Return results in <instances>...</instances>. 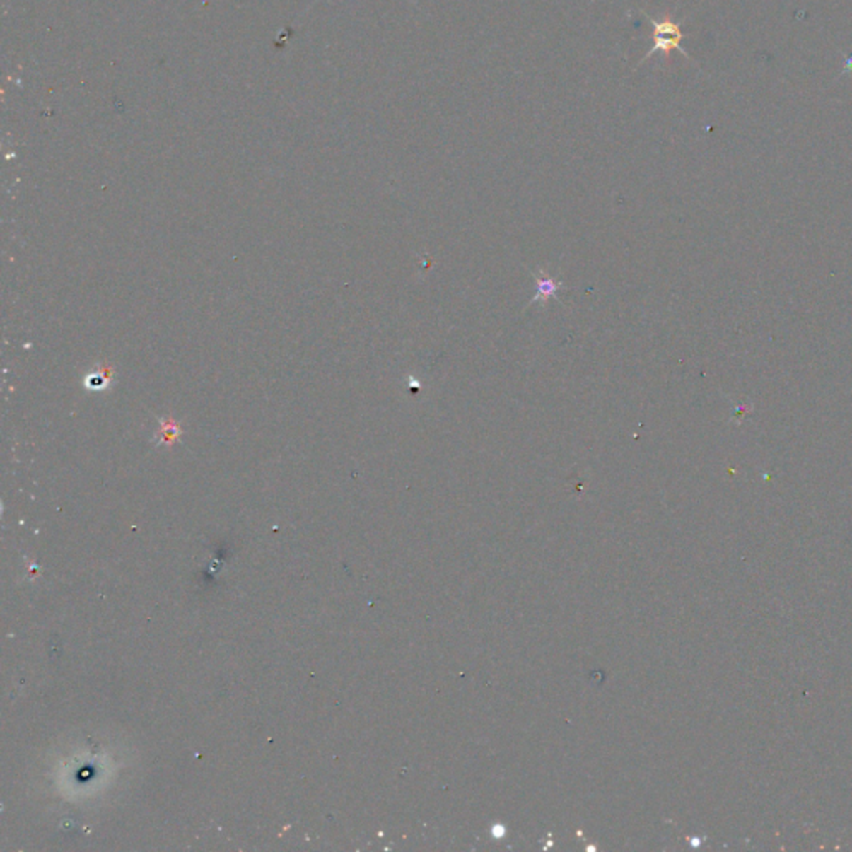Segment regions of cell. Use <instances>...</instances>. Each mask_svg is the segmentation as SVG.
<instances>
[{
	"label": "cell",
	"instance_id": "obj_1",
	"mask_svg": "<svg viewBox=\"0 0 852 852\" xmlns=\"http://www.w3.org/2000/svg\"><path fill=\"white\" fill-rule=\"evenodd\" d=\"M644 16H646V13H644ZM646 18L653 25V47L638 65L646 62L648 59H651L658 52L667 57L672 50H679L681 55H684L686 59H691L688 52L681 47V42L684 39V34H682L681 30V22H675L671 17H665L661 18V21H656V18L649 16H646Z\"/></svg>",
	"mask_w": 852,
	"mask_h": 852
},
{
	"label": "cell",
	"instance_id": "obj_2",
	"mask_svg": "<svg viewBox=\"0 0 852 852\" xmlns=\"http://www.w3.org/2000/svg\"><path fill=\"white\" fill-rule=\"evenodd\" d=\"M108 381H110V373H108L107 370H103L102 373L88 375L87 378H86V385H87V387L93 388V390H102V388L107 387Z\"/></svg>",
	"mask_w": 852,
	"mask_h": 852
},
{
	"label": "cell",
	"instance_id": "obj_3",
	"mask_svg": "<svg viewBox=\"0 0 852 852\" xmlns=\"http://www.w3.org/2000/svg\"><path fill=\"white\" fill-rule=\"evenodd\" d=\"M559 288V284L554 280H538V295L535 296L533 301H538V298H548V296L554 295V291Z\"/></svg>",
	"mask_w": 852,
	"mask_h": 852
},
{
	"label": "cell",
	"instance_id": "obj_4",
	"mask_svg": "<svg viewBox=\"0 0 852 852\" xmlns=\"http://www.w3.org/2000/svg\"><path fill=\"white\" fill-rule=\"evenodd\" d=\"M162 436H160V440L163 441V443H172V441H175L178 436H180V430H178L177 425L173 421L168 423H162Z\"/></svg>",
	"mask_w": 852,
	"mask_h": 852
}]
</instances>
